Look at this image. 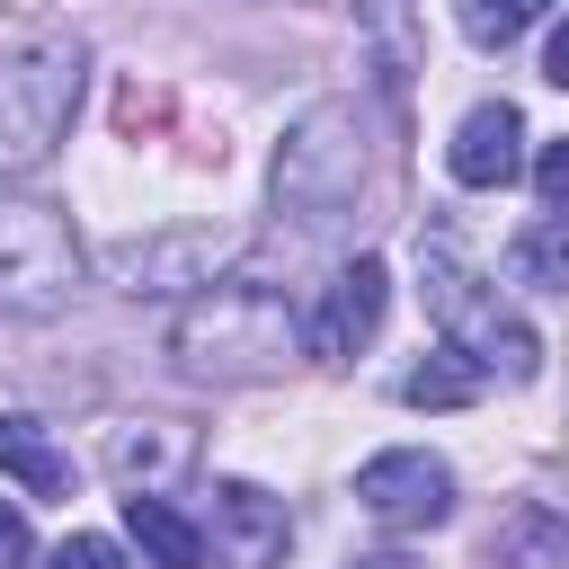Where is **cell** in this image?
<instances>
[{
  "label": "cell",
  "mask_w": 569,
  "mask_h": 569,
  "mask_svg": "<svg viewBox=\"0 0 569 569\" xmlns=\"http://www.w3.org/2000/svg\"><path fill=\"white\" fill-rule=\"evenodd\" d=\"M27 551H36V533H27V516H18V507H0V569H18Z\"/></svg>",
  "instance_id": "cell-18"
},
{
  "label": "cell",
  "mask_w": 569,
  "mask_h": 569,
  "mask_svg": "<svg viewBox=\"0 0 569 569\" xmlns=\"http://www.w3.org/2000/svg\"><path fill=\"white\" fill-rule=\"evenodd\" d=\"M445 169H453L462 187H507V178L525 169V116H516L507 98L471 107V116L453 124V142H445Z\"/></svg>",
  "instance_id": "cell-10"
},
{
  "label": "cell",
  "mask_w": 569,
  "mask_h": 569,
  "mask_svg": "<svg viewBox=\"0 0 569 569\" xmlns=\"http://www.w3.org/2000/svg\"><path fill=\"white\" fill-rule=\"evenodd\" d=\"M71 98H80V36L44 27V36L0 53V178H27L53 160Z\"/></svg>",
  "instance_id": "cell-4"
},
{
  "label": "cell",
  "mask_w": 569,
  "mask_h": 569,
  "mask_svg": "<svg viewBox=\"0 0 569 569\" xmlns=\"http://www.w3.org/2000/svg\"><path fill=\"white\" fill-rule=\"evenodd\" d=\"M196 533H204V569H276L284 542H293V516L258 480H213Z\"/></svg>",
  "instance_id": "cell-6"
},
{
  "label": "cell",
  "mask_w": 569,
  "mask_h": 569,
  "mask_svg": "<svg viewBox=\"0 0 569 569\" xmlns=\"http://www.w3.org/2000/svg\"><path fill=\"white\" fill-rule=\"evenodd\" d=\"M418 276H427V311H436V329H445V347H462L480 373H498V382H533L542 373V338L516 320V302L453 249V231H427L418 240Z\"/></svg>",
  "instance_id": "cell-3"
},
{
  "label": "cell",
  "mask_w": 569,
  "mask_h": 569,
  "mask_svg": "<svg viewBox=\"0 0 569 569\" xmlns=\"http://www.w3.org/2000/svg\"><path fill=\"white\" fill-rule=\"evenodd\" d=\"M169 347H178V365H187L196 382H267V373H284V356L302 347V311H293L276 284L213 276V284L178 311Z\"/></svg>",
  "instance_id": "cell-1"
},
{
  "label": "cell",
  "mask_w": 569,
  "mask_h": 569,
  "mask_svg": "<svg viewBox=\"0 0 569 569\" xmlns=\"http://www.w3.org/2000/svg\"><path fill=\"white\" fill-rule=\"evenodd\" d=\"M542 9H551V0H471V9H462V27H471V44H516Z\"/></svg>",
  "instance_id": "cell-15"
},
{
  "label": "cell",
  "mask_w": 569,
  "mask_h": 569,
  "mask_svg": "<svg viewBox=\"0 0 569 569\" xmlns=\"http://www.w3.org/2000/svg\"><path fill=\"white\" fill-rule=\"evenodd\" d=\"M365 204H373V151H365L356 107L329 98L276 151V213H293L302 231H356Z\"/></svg>",
  "instance_id": "cell-2"
},
{
  "label": "cell",
  "mask_w": 569,
  "mask_h": 569,
  "mask_svg": "<svg viewBox=\"0 0 569 569\" xmlns=\"http://www.w3.org/2000/svg\"><path fill=\"white\" fill-rule=\"evenodd\" d=\"M542 80H560V89H569V18L551 27V53H542Z\"/></svg>",
  "instance_id": "cell-19"
},
{
  "label": "cell",
  "mask_w": 569,
  "mask_h": 569,
  "mask_svg": "<svg viewBox=\"0 0 569 569\" xmlns=\"http://www.w3.org/2000/svg\"><path fill=\"white\" fill-rule=\"evenodd\" d=\"M382 302H391V276H382V258H356V267H338L329 284H320V302L302 311V356H320V365H347L373 329H382Z\"/></svg>",
  "instance_id": "cell-9"
},
{
  "label": "cell",
  "mask_w": 569,
  "mask_h": 569,
  "mask_svg": "<svg viewBox=\"0 0 569 569\" xmlns=\"http://www.w3.org/2000/svg\"><path fill=\"white\" fill-rule=\"evenodd\" d=\"M80 284V240L62 222V204L44 196H0V311L44 320L62 311Z\"/></svg>",
  "instance_id": "cell-5"
},
{
  "label": "cell",
  "mask_w": 569,
  "mask_h": 569,
  "mask_svg": "<svg viewBox=\"0 0 569 569\" xmlns=\"http://www.w3.org/2000/svg\"><path fill=\"white\" fill-rule=\"evenodd\" d=\"M516 276H525V284L569 293V213H542V222L516 240Z\"/></svg>",
  "instance_id": "cell-14"
},
{
  "label": "cell",
  "mask_w": 569,
  "mask_h": 569,
  "mask_svg": "<svg viewBox=\"0 0 569 569\" xmlns=\"http://www.w3.org/2000/svg\"><path fill=\"white\" fill-rule=\"evenodd\" d=\"M53 569H124V551H116L107 533H71V542L53 551Z\"/></svg>",
  "instance_id": "cell-17"
},
{
  "label": "cell",
  "mask_w": 569,
  "mask_h": 569,
  "mask_svg": "<svg viewBox=\"0 0 569 569\" xmlns=\"http://www.w3.org/2000/svg\"><path fill=\"white\" fill-rule=\"evenodd\" d=\"M0 471L27 480L36 498H71V462H62V453L44 445V427L18 418V409H0Z\"/></svg>",
  "instance_id": "cell-12"
},
{
  "label": "cell",
  "mask_w": 569,
  "mask_h": 569,
  "mask_svg": "<svg viewBox=\"0 0 569 569\" xmlns=\"http://www.w3.org/2000/svg\"><path fill=\"white\" fill-rule=\"evenodd\" d=\"M356 498H365V516L391 525V533H436V525L453 516V471H445L427 445H391V453H373V462L356 471Z\"/></svg>",
  "instance_id": "cell-7"
},
{
  "label": "cell",
  "mask_w": 569,
  "mask_h": 569,
  "mask_svg": "<svg viewBox=\"0 0 569 569\" xmlns=\"http://www.w3.org/2000/svg\"><path fill=\"white\" fill-rule=\"evenodd\" d=\"M124 533H133V551H142L151 569H204V533H196L160 489H133V498H124Z\"/></svg>",
  "instance_id": "cell-11"
},
{
  "label": "cell",
  "mask_w": 569,
  "mask_h": 569,
  "mask_svg": "<svg viewBox=\"0 0 569 569\" xmlns=\"http://www.w3.org/2000/svg\"><path fill=\"white\" fill-rule=\"evenodd\" d=\"M222 258H231V231H213V222H178V231L124 240L107 267H116L124 293H204V284L222 276Z\"/></svg>",
  "instance_id": "cell-8"
},
{
  "label": "cell",
  "mask_w": 569,
  "mask_h": 569,
  "mask_svg": "<svg viewBox=\"0 0 569 569\" xmlns=\"http://www.w3.org/2000/svg\"><path fill=\"white\" fill-rule=\"evenodd\" d=\"M480 382H489V373H480L462 347H445V356H427V365L400 382V400H409V409H471V400H480Z\"/></svg>",
  "instance_id": "cell-13"
},
{
  "label": "cell",
  "mask_w": 569,
  "mask_h": 569,
  "mask_svg": "<svg viewBox=\"0 0 569 569\" xmlns=\"http://www.w3.org/2000/svg\"><path fill=\"white\" fill-rule=\"evenodd\" d=\"M533 196H542V213H569V133L542 142V160H533Z\"/></svg>",
  "instance_id": "cell-16"
}]
</instances>
